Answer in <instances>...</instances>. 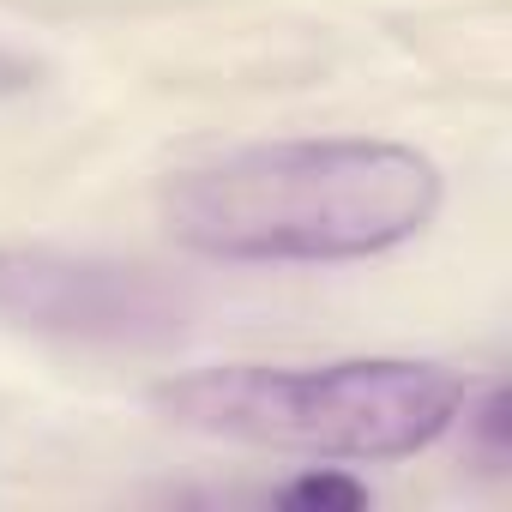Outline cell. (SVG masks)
Segmentation results:
<instances>
[{
	"instance_id": "3",
	"label": "cell",
	"mask_w": 512,
	"mask_h": 512,
	"mask_svg": "<svg viewBox=\"0 0 512 512\" xmlns=\"http://www.w3.org/2000/svg\"><path fill=\"white\" fill-rule=\"evenodd\" d=\"M187 302L145 266L55 247H0V326L67 344H157L181 332Z\"/></svg>"
},
{
	"instance_id": "4",
	"label": "cell",
	"mask_w": 512,
	"mask_h": 512,
	"mask_svg": "<svg viewBox=\"0 0 512 512\" xmlns=\"http://www.w3.org/2000/svg\"><path fill=\"white\" fill-rule=\"evenodd\" d=\"M278 500H284V506H314V512H356V506H368L374 494H368V482L350 476V470H308V476L284 482Z\"/></svg>"
},
{
	"instance_id": "1",
	"label": "cell",
	"mask_w": 512,
	"mask_h": 512,
	"mask_svg": "<svg viewBox=\"0 0 512 512\" xmlns=\"http://www.w3.org/2000/svg\"><path fill=\"white\" fill-rule=\"evenodd\" d=\"M446 199L434 157L398 139H278L181 169L163 223L229 266H338L416 241Z\"/></svg>"
},
{
	"instance_id": "2",
	"label": "cell",
	"mask_w": 512,
	"mask_h": 512,
	"mask_svg": "<svg viewBox=\"0 0 512 512\" xmlns=\"http://www.w3.org/2000/svg\"><path fill=\"white\" fill-rule=\"evenodd\" d=\"M151 404L193 434L235 440V446H272L302 458H410L428 452L470 404V386L446 362L416 356H350L320 368H199L163 380Z\"/></svg>"
}]
</instances>
